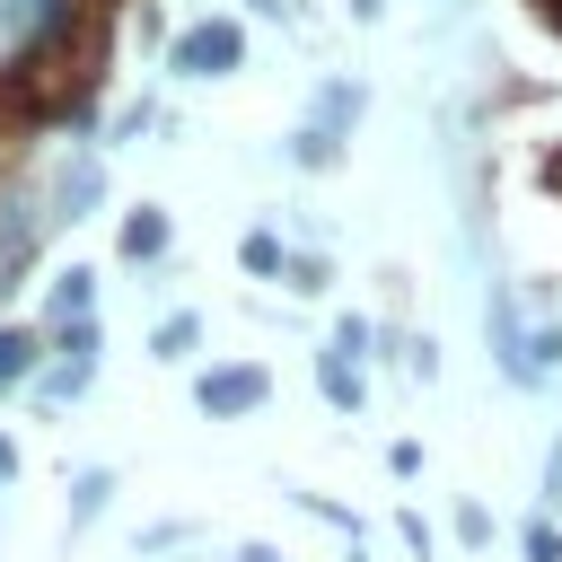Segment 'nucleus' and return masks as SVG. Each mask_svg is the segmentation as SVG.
<instances>
[{
    "instance_id": "1",
    "label": "nucleus",
    "mask_w": 562,
    "mask_h": 562,
    "mask_svg": "<svg viewBox=\"0 0 562 562\" xmlns=\"http://www.w3.org/2000/svg\"><path fill=\"white\" fill-rule=\"evenodd\" d=\"M237 61H246V35H237L228 18L184 26V35H176V53H167V70H176V79H228Z\"/></svg>"
},
{
    "instance_id": "2",
    "label": "nucleus",
    "mask_w": 562,
    "mask_h": 562,
    "mask_svg": "<svg viewBox=\"0 0 562 562\" xmlns=\"http://www.w3.org/2000/svg\"><path fill=\"white\" fill-rule=\"evenodd\" d=\"M272 395V378L255 369V360H228V369H202V386H193V404L211 413V422H228V413H255Z\"/></svg>"
},
{
    "instance_id": "3",
    "label": "nucleus",
    "mask_w": 562,
    "mask_h": 562,
    "mask_svg": "<svg viewBox=\"0 0 562 562\" xmlns=\"http://www.w3.org/2000/svg\"><path fill=\"white\" fill-rule=\"evenodd\" d=\"M88 378H97V325H70L61 334V360L35 378V395L44 404H70V395H88Z\"/></svg>"
},
{
    "instance_id": "4",
    "label": "nucleus",
    "mask_w": 562,
    "mask_h": 562,
    "mask_svg": "<svg viewBox=\"0 0 562 562\" xmlns=\"http://www.w3.org/2000/svg\"><path fill=\"white\" fill-rule=\"evenodd\" d=\"M97 193H105V167H97V158H70L61 184H53V220H88Z\"/></svg>"
},
{
    "instance_id": "5",
    "label": "nucleus",
    "mask_w": 562,
    "mask_h": 562,
    "mask_svg": "<svg viewBox=\"0 0 562 562\" xmlns=\"http://www.w3.org/2000/svg\"><path fill=\"white\" fill-rule=\"evenodd\" d=\"M61 18V0H0V53H18L26 35H44Z\"/></svg>"
},
{
    "instance_id": "6",
    "label": "nucleus",
    "mask_w": 562,
    "mask_h": 562,
    "mask_svg": "<svg viewBox=\"0 0 562 562\" xmlns=\"http://www.w3.org/2000/svg\"><path fill=\"white\" fill-rule=\"evenodd\" d=\"M88 299H97V272H79V263H70V272L53 281V325H61V334H70V325H88Z\"/></svg>"
},
{
    "instance_id": "7",
    "label": "nucleus",
    "mask_w": 562,
    "mask_h": 562,
    "mask_svg": "<svg viewBox=\"0 0 562 562\" xmlns=\"http://www.w3.org/2000/svg\"><path fill=\"white\" fill-rule=\"evenodd\" d=\"M123 255H132V263H149V255H167V211H149V202H140V211L123 220Z\"/></svg>"
},
{
    "instance_id": "8",
    "label": "nucleus",
    "mask_w": 562,
    "mask_h": 562,
    "mask_svg": "<svg viewBox=\"0 0 562 562\" xmlns=\"http://www.w3.org/2000/svg\"><path fill=\"white\" fill-rule=\"evenodd\" d=\"M26 378H35V334L0 325V395H9V386H26Z\"/></svg>"
},
{
    "instance_id": "9",
    "label": "nucleus",
    "mask_w": 562,
    "mask_h": 562,
    "mask_svg": "<svg viewBox=\"0 0 562 562\" xmlns=\"http://www.w3.org/2000/svg\"><path fill=\"white\" fill-rule=\"evenodd\" d=\"M193 342H202V316H184V307H176V316H158V334H149V351H158V360H184Z\"/></svg>"
},
{
    "instance_id": "10",
    "label": "nucleus",
    "mask_w": 562,
    "mask_h": 562,
    "mask_svg": "<svg viewBox=\"0 0 562 562\" xmlns=\"http://www.w3.org/2000/svg\"><path fill=\"white\" fill-rule=\"evenodd\" d=\"M105 492H114V474H105V465H88V474L70 483V536H79V527H88V518L105 509Z\"/></svg>"
},
{
    "instance_id": "11",
    "label": "nucleus",
    "mask_w": 562,
    "mask_h": 562,
    "mask_svg": "<svg viewBox=\"0 0 562 562\" xmlns=\"http://www.w3.org/2000/svg\"><path fill=\"white\" fill-rule=\"evenodd\" d=\"M316 378H325V395H334V404H342V413H351V404H360V369H351V360H342V351H316Z\"/></svg>"
},
{
    "instance_id": "12",
    "label": "nucleus",
    "mask_w": 562,
    "mask_h": 562,
    "mask_svg": "<svg viewBox=\"0 0 562 562\" xmlns=\"http://www.w3.org/2000/svg\"><path fill=\"white\" fill-rule=\"evenodd\" d=\"M290 158H299V167H334L342 149H334V132H325V123H307V132L290 140Z\"/></svg>"
},
{
    "instance_id": "13",
    "label": "nucleus",
    "mask_w": 562,
    "mask_h": 562,
    "mask_svg": "<svg viewBox=\"0 0 562 562\" xmlns=\"http://www.w3.org/2000/svg\"><path fill=\"white\" fill-rule=\"evenodd\" d=\"M237 255H246V272H290V255H281V237H272V228H255Z\"/></svg>"
},
{
    "instance_id": "14",
    "label": "nucleus",
    "mask_w": 562,
    "mask_h": 562,
    "mask_svg": "<svg viewBox=\"0 0 562 562\" xmlns=\"http://www.w3.org/2000/svg\"><path fill=\"white\" fill-rule=\"evenodd\" d=\"M544 501H562V448H553V465H544Z\"/></svg>"
},
{
    "instance_id": "15",
    "label": "nucleus",
    "mask_w": 562,
    "mask_h": 562,
    "mask_svg": "<svg viewBox=\"0 0 562 562\" xmlns=\"http://www.w3.org/2000/svg\"><path fill=\"white\" fill-rule=\"evenodd\" d=\"M237 562H281V553H272V544H246V553H237Z\"/></svg>"
},
{
    "instance_id": "16",
    "label": "nucleus",
    "mask_w": 562,
    "mask_h": 562,
    "mask_svg": "<svg viewBox=\"0 0 562 562\" xmlns=\"http://www.w3.org/2000/svg\"><path fill=\"white\" fill-rule=\"evenodd\" d=\"M9 474H18V448H9V439H0V483H9Z\"/></svg>"
}]
</instances>
